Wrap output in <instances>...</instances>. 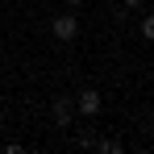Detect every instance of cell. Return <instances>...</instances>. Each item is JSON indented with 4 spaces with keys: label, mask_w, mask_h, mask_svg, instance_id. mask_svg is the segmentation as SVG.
Instances as JSON below:
<instances>
[{
    "label": "cell",
    "mask_w": 154,
    "mask_h": 154,
    "mask_svg": "<svg viewBox=\"0 0 154 154\" xmlns=\"http://www.w3.org/2000/svg\"><path fill=\"white\" fill-rule=\"evenodd\" d=\"M50 33L58 38V42H75L79 38V17L75 13H58V17L50 21Z\"/></svg>",
    "instance_id": "6da1fadb"
},
{
    "label": "cell",
    "mask_w": 154,
    "mask_h": 154,
    "mask_svg": "<svg viewBox=\"0 0 154 154\" xmlns=\"http://www.w3.org/2000/svg\"><path fill=\"white\" fill-rule=\"evenodd\" d=\"M100 108H104V96L96 92V88H83L75 96V112L79 117H100Z\"/></svg>",
    "instance_id": "7a4b0ae2"
},
{
    "label": "cell",
    "mask_w": 154,
    "mask_h": 154,
    "mask_svg": "<svg viewBox=\"0 0 154 154\" xmlns=\"http://www.w3.org/2000/svg\"><path fill=\"white\" fill-rule=\"evenodd\" d=\"M50 117H54L58 129H67L71 121H75V104H71V100H54V104H50Z\"/></svg>",
    "instance_id": "3957f363"
},
{
    "label": "cell",
    "mask_w": 154,
    "mask_h": 154,
    "mask_svg": "<svg viewBox=\"0 0 154 154\" xmlns=\"http://www.w3.org/2000/svg\"><path fill=\"white\" fill-rule=\"evenodd\" d=\"M142 38H146V42H154V13H146V17H142Z\"/></svg>",
    "instance_id": "277c9868"
},
{
    "label": "cell",
    "mask_w": 154,
    "mask_h": 154,
    "mask_svg": "<svg viewBox=\"0 0 154 154\" xmlns=\"http://www.w3.org/2000/svg\"><path fill=\"white\" fill-rule=\"evenodd\" d=\"M100 150H104V154H121V150H125V146H121L117 137H104V142H100Z\"/></svg>",
    "instance_id": "5b68a950"
},
{
    "label": "cell",
    "mask_w": 154,
    "mask_h": 154,
    "mask_svg": "<svg viewBox=\"0 0 154 154\" xmlns=\"http://www.w3.org/2000/svg\"><path fill=\"white\" fill-rule=\"evenodd\" d=\"M121 4H125V8H142L146 0H121Z\"/></svg>",
    "instance_id": "8992f818"
},
{
    "label": "cell",
    "mask_w": 154,
    "mask_h": 154,
    "mask_svg": "<svg viewBox=\"0 0 154 154\" xmlns=\"http://www.w3.org/2000/svg\"><path fill=\"white\" fill-rule=\"evenodd\" d=\"M67 4H71V8H75V4H83V0H67Z\"/></svg>",
    "instance_id": "52a82bcc"
}]
</instances>
